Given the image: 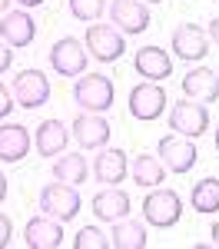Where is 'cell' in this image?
Listing matches in <instances>:
<instances>
[{"label": "cell", "instance_id": "6da1fadb", "mask_svg": "<svg viewBox=\"0 0 219 249\" xmlns=\"http://www.w3.org/2000/svg\"><path fill=\"white\" fill-rule=\"evenodd\" d=\"M73 100L83 113H106L117 100V87L103 73H80V80L73 83Z\"/></svg>", "mask_w": 219, "mask_h": 249}, {"label": "cell", "instance_id": "7a4b0ae2", "mask_svg": "<svg viewBox=\"0 0 219 249\" xmlns=\"http://www.w3.org/2000/svg\"><path fill=\"white\" fill-rule=\"evenodd\" d=\"M143 219L156 230H173L179 219H183V199L176 190H166V186H153L143 199Z\"/></svg>", "mask_w": 219, "mask_h": 249}, {"label": "cell", "instance_id": "3957f363", "mask_svg": "<svg viewBox=\"0 0 219 249\" xmlns=\"http://www.w3.org/2000/svg\"><path fill=\"white\" fill-rule=\"evenodd\" d=\"M37 206H40L43 216H53L60 223H70V219H77V213H80V193L73 190L70 183L53 179V183H47V186L40 190Z\"/></svg>", "mask_w": 219, "mask_h": 249}, {"label": "cell", "instance_id": "277c9868", "mask_svg": "<svg viewBox=\"0 0 219 249\" xmlns=\"http://www.w3.org/2000/svg\"><path fill=\"white\" fill-rule=\"evenodd\" d=\"M83 47L86 53L100 63H113L126 53V37L119 34L113 23H93L86 27V37H83Z\"/></svg>", "mask_w": 219, "mask_h": 249}, {"label": "cell", "instance_id": "5b68a950", "mask_svg": "<svg viewBox=\"0 0 219 249\" xmlns=\"http://www.w3.org/2000/svg\"><path fill=\"white\" fill-rule=\"evenodd\" d=\"M169 130L179 136H189V140H196L209 130V107L206 103H196V100H183L179 96L176 103H173V110H169Z\"/></svg>", "mask_w": 219, "mask_h": 249}, {"label": "cell", "instance_id": "8992f818", "mask_svg": "<svg viewBox=\"0 0 219 249\" xmlns=\"http://www.w3.org/2000/svg\"><path fill=\"white\" fill-rule=\"evenodd\" d=\"M156 156H159V163L166 166V173H189L193 166H196V143L189 140V136H179V133H169V136H163L159 140V146H156Z\"/></svg>", "mask_w": 219, "mask_h": 249}, {"label": "cell", "instance_id": "52a82bcc", "mask_svg": "<svg viewBox=\"0 0 219 249\" xmlns=\"http://www.w3.org/2000/svg\"><path fill=\"white\" fill-rule=\"evenodd\" d=\"M10 93L17 100L23 110H40L47 100H50V77L43 73V70H20L17 77H14V87H10Z\"/></svg>", "mask_w": 219, "mask_h": 249}, {"label": "cell", "instance_id": "ba28073f", "mask_svg": "<svg viewBox=\"0 0 219 249\" xmlns=\"http://www.w3.org/2000/svg\"><path fill=\"white\" fill-rule=\"evenodd\" d=\"M166 113V90L153 83V80H143L130 90V116L139 120V123H150V120H159Z\"/></svg>", "mask_w": 219, "mask_h": 249}, {"label": "cell", "instance_id": "9c48e42d", "mask_svg": "<svg viewBox=\"0 0 219 249\" xmlns=\"http://www.w3.org/2000/svg\"><path fill=\"white\" fill-rule=\"evenodd\" d=\"M50 70L60 73V77H80V73H86V47L73 37H60L53 47H50Z\"/></svg>", "mask_w": 219, "mask_h": 249}, {"label": "cell", "instance_id": "30bf717a", "mask_svg": "<svg viewBox=\"0 0 219 249\" xmlns=\"http://www.w3.org/2000/svg\"><path fill=\"white\" fill-rule=\"evenodd\" d=\"M110 23L123 37H136L150 27V7L143 0H110Z\"/></svg>", "mask_w": 219, "mask_h": 249}, {"label": "cell", "instance_id": "8fae6325", "mask_svg": "<svg viewBox=\"0 0 219 249\" xmlns=\"http://www.w3.org/2000/svg\"><path fill=\"white\" fill-rule=\"evenodd\" d=\"M169 47H173V53L179 60L196 63V60H202L209 53V37H206V30L199 23H179L173 30V37H169Z\"/></svg>", "mask_w": 219, "mask_h": 249}, {"label": "cell", "instance_id": "7c38bea8", "mask_svg": "<svg viewBox=\"0 0 219 249\" xmlns=\"http://www.w3.org/2000/svg\"><path fill=\"white\" fill-rule=\"evenodd\" d=\"M93 176H97L100 186H119L130 176L126 153L117 146H100V153L93 156Z\"/></svg>", "mask_w": 219, "mask_h": 249}, {"label": "cell", "instance_id": "4fadbf2b", "mask_svg": "<svg viewBox=\"0 0 219 249\" xmlns=\"http://www.w3.org/2000/svg\"><path fill=\"white\" fill-rule=\"evenodd\" d=\"M133 70L143 80L159 83V80H166L173 73V57L163 47H156V43H146V47H139L136 53H133Z\"/></svg>", "mask_w": 219, "mask_h": 249}, {"label": "cell", "instance_id": "5bb4252c", "mask_svg": "<svg viewBox=\"0 0 219 249\" xmlns=\"http://www.w3.org/2000/svg\"><path fill=\"white\" fill-rule=\"evenodd\" d=\"M70 136H77L80 150H100V146L110 143L113 130H110V123L103 120V113H80L77 120H73V133Z\"/></svg>", "mask_w": 219, "mask_h": 249}, {"label": "cell", "instance_id": "9a60e30c", "mask_svg": "<svg viewBox=\"0 0 219 249\" xmlns=\"http://www.w3.org/2000/svg\"><path fill=\"white\" fill-rule=\"evenodd\" d=\"M63 243V226H60V219L53 216H34V219H27V226H23V246L30 249H57Z\"/></svg>", "mask_w": 219, "mask_h": 249}, {"label": "cell", "instance_id": "2e32d148", "mask_svg": "<svg viewBox=\"0 0 219 249\" xmlns=\"http://www.w3.org/2000/svg\"><path fill=\"white\" fill-rule=\"evenodd\" d=\"M34 37H37V23H34V17L23 7L20 10H7L0 17V40L7 47H30Z\"/></svg>", "mask_w": 219, "mask_h": 249}, {"label": "cell", "instance_id": "e0dca14e", "mask_svg": "<svg viewBox=\"0 0 219 249\" xmlns=\"http://www.w3.org/2000/svg\"><path fill=\"white\" fill-rule=\"evenodd\" d=\"M179 83H183V96H189L196 103H216L219 100V73L213 67H193Z\"/></svg>", "mask_w": 219, "mask_h": 249}, {"label": "cell", "instance_id": "ac0fdd59", "mask_svg": "<svg viewBox=\"0 0 219 249\" xmlns=\"http://www.w3.org/2000/svg\"><path fill=\"white\" fill-rule=\"evenodd\" d=\"M90 210L97 219L103 223H117L123 216H130V196L126 190H119V186H110V190H100L93 196V203H90Z\"/></svg>", "mask_w": 219, "mask_h": 249}, {"label": "cell", "instance_id": "d6986e66", "mask_svg": "<svg viewBox=\"0 0 219 249\" xmlns=\"http://www.w3.org/2000/svg\"><path fill=\"white\" fill-rule=\"evenodd\" d=\"M67 143H70V133H67V126L60 120H43L37 126V133H34V146H37V153L43 160L60 156L67 150Z\"/></svg>", "mask_w": 219, "mask_h": 249}, {"label": "cell", "instance_id": "ffe728a7", "mask_svg": "<svg viewBox=\"0 0 219 249\" xmlns=\"http://www.w3.org/2000/svg\"><path fill=\"white\" fill-rule=\"evenodd\" d=\"M30 153V130L20 123H3L0 126V160L3 163H20Z\"/></svg>", "mask_w": 219, "mask_h": 249}, {"label": "cell", "instance_id": "44dd1931", "mask_svg": "<svg viewBox=\"0 0 219 249\" xmlns=\"http://www.w3.org/2000/svg\"><path fill=\"white\" fill-rule=\"evenodd\" d=\"M86 176H90V160L83 153H67V150H63V153L53 160V179H60V183L83 186Z\"/></svg>", "mask_w": 219, "mask_h": 249}, {"label": "cell", "instance_id": "7402d4cb", "mask_svg": "<svg viewBox=\"0 0 219 249\" xmlns=\"http://www.w3.org/2000/svg\"><path fill=\"white\" fill-rule=\"evenodd\" d=\"M130 176H133V183H136V186L153 190V186H163V179H166V166L159 163V156L139 153L136 160L130 163Z\"/></svg>", "mask_w": 219, "mask_h": 249}, {"label": "cell", "instance_id": "603a6c76", "mask_svg": "<svg viewBox=\"0 0 219 249\" xmlns=\"http://www.w3.org/2000/svg\"><path fill=\"white\" fill-rule=\"evenodd\" d=\"M146 226L136 223V219H117L113 223V232H110V246L117 249H146Z\"/></svg>", "mask_w": 219, "mask_h": 249}, {"label": "cell", "instance_id": "cb8c5ba5", "mask_svg": "<svg viewBox=\"0 0 219 249\" xmlns=\"http://www.w3.org/2000/svg\"><path fill=\"white\" fill-rule=\"evenodd\" d=\"M189 206L196 213H219V179L216 176H206V179H199L193 193H189Z\"/></svg>", "mask_w": 219, "mask_h": 249}, {"label": "cell", "instance_id": "d4e9b609", "mask_svg": "<svg viewBox=\"0 0 219 249\" xmlns=\"http://www.w3.org/2000/svg\"><path fill=\"white\" fill-rule=\"evenodd\" d=\"M106 3H110V0H70L67 7H70V14H73L77 20L97 23V20L103 17V10H106Z\"/></svg>", "mask_w": 219, "mask_h": 249}, {"label": "cell", "instance_id": "484cf974", "mask_svg": "<svg viewBox=\"0 0 219 249\" xmlns=\"http://www.w3.org/2000/svg\"><path fill=\"white\" fill-rule=\"evenodd\" d=\"M106 246H110V236L100 226H83L73 236V249H106Z\"/></svg>", "mask_w": 219, "mask_h": 249}, {"label": "cell", "instance_id": "4316f807", "mask_svg": "<svg viewBox=\"0 0 219 249\" xmlns=\"http://www.w3.org/2000/svg\"><path fill=\"white\" fill-rule=\"evenodd\" d=\"M10 113H14V93L0 83V120H7Z\"/></svg>", "mask_w": 219, "mask_h": 249}, {"label": "cell", "instance_id": "83f0119b", "mask_svg": "<svg viewBox=\"0 0 219 249\" xmlns=\"http://www.w3.org/2000/svg\"><path fill=\"white\" fill-rule=\"evenodd\" d=\"M14 67V47H7L3 40H0V73H7Z\"/></svg>", "mask_w": 219, "mask_h": 249}, {"label": "cell", "instance_id": "f1b7e54d", "mask_svg": "<svg viewBox=\"0 0 219 249\" xmlns=\"http://www.w3.org/2000/svg\"><path fill=\"white\" fill-rule=\"evenodd\" d=\"M10 236H14V223H10V216L0 213V249L10 243Z\"/></svg>", "mask_w": 219, "mask_h": 249}, {"label": "cell", "instance_id": "f546056e", "mask_svg": "<svg viewBox=\"0 0 219 249\" xmlns=\"http://www.w3.org/2000/svg\"><path fill=\"white\" fill-rule=\"evenodd\" d=\"M206 37H209V40H213V43L219 47V17H216V20H209V30H206Z\"/></svg>", "mask_w": 219, "mask_h": 249}, {"label": "cell", "instance_id": "4dcf8cb0", "mask_svg": "<svg viewBox=\"0 0 219 249\" xmlns=\"http://www.w3.org/2000/svg\"><path fill=\"white\" fill-rule=\"evenodd\" d=\"M209 246H216V249H219V219L213 223V230H209Z\"/></svg>", "mask_w": 219, "mask_h": 249}, {"label": "cell", "instance_id": "1f68e13d", "mask_svg": "<svg viewBox=\"0 0 219 249\" xmlns=\"http://www.w3.org/2000/svg\"><path fill=\"white\" fill-rule=\"evenodd\" d=\"M3 199H7V176L0 173V203H3Z\"/></svg>", "mask_w": 219, "mask_h": 249}, {"label": "cell", "instance_id": "d6a6232c", "mask_svg": "<svg viewBox=\"0 0 219 249\" xmlns=\"http://www.w3.org/2000/svg\"><path fill=\"white\" fill-rule=\"evenodd\" d=\"M20 7H23V10H30V7H40V3H43V0H17Z\"/></svg>", "mask_w": 219, "mask_h": 249}, {"label": "cell", "instance_id": "836d02e7", "mask_svg": "<svg viewBox=\"0 0 219 249\" xmlns=\"http://www.w3.org/2000/svg\"><path fill=\"white\" fill-rule=\"evenodd\" d=\"M10 3H14V0H0V17H3V14L10 10Z\"/></svg>", "mask_w": 219, "mask_h": 249}, {"label": "cell", "instance_id": "e575fe53", "mask_svg": "<svg viewBox=\"0 0 219 249\" xmlns=\"http://www.w3.org/2000/svg\"><path fill=\"white\" fill-rule=\"evenodd\" d=\"M216 153H219V126H216Z\"/></svg>", "mask_w": 219, "mask_h": 249}, {"label": "cell", "instance_id": "d590c367", "mask_svg": "<svg viewBox=\"0 0 219 249\" xmlns=\"http://www.w3.org/2000/svg\"><path fill=\"white\" fill-rule=\"evenodd\" d=\"M143 3H163V0H143Z\"/></svg>", "mask_w": 219, "mask_h": 249}, {"label": "cell", "instance_id": "8d00e7d4", "mask_svg": "<svg viewBox=\"0 0 219 249\" xmlns=\"http://www.w3.org/2000/svg\"><path fill=\"white\" fill-rule=\"evenodd\" d=\"M216 73H219V70H216Z\"/></svg>", "mask_w": 219, "mask_h": 249}]
</instances>
